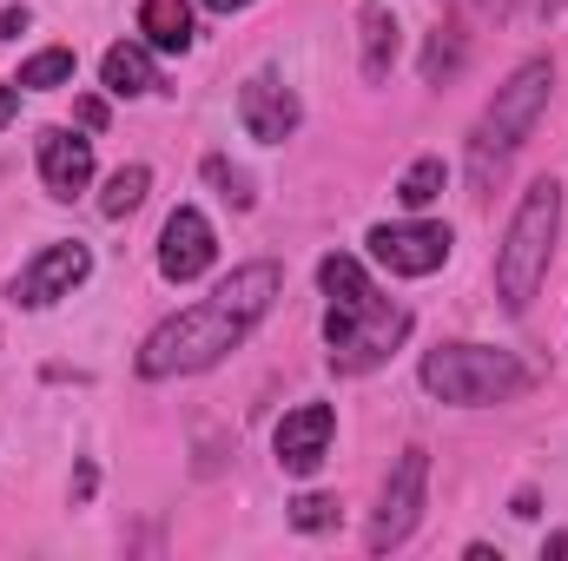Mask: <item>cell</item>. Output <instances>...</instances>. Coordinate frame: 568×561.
I'll use <instances>...</instances> for the list:
<instances>
[{
	"mask_svg": "<svg viewBox=\"0 0 568 561\" xmlns=\"http://www.w3.org/2000/svg\"><path fill=\"white\" fill-rule=\"evenodd\" d=\"M424 390L436 404H509L529 390V370L509 357V350H489V344H436L424 357Z\"/></svg>",
	"mask_w": 568,
	"mask_h": 561,
	"instance_id": "277c9868",
	"label": "cell"
},
{
	"mask_svg": "<svg viewBox=\"0 0 568 561\" xmlns=\"http://www.w3.org/2000/svg\"><path fill=\"white\" fill-rule=\"evenodd\" d=\"M239 120H245V133L258 145H284L297 133L304 106H297V93L284 86L278 73H252V80L239 86Z\"/></svg>",
	"mask_w": 568,
	"mask_h": 561,
	"instance_id": "30bf717a",
	"label": "cell"
},
{
	"mask_svg": "<svg viewBox=\"0 0 568 561\" xmlns=\"http://www.w3.org/2000/svg\"><path fill=\"white\" fill-rule=\"evenodd\" d=\"M27 20H33L27 7H0V40H13V33H27Z\"/></svg>",
	"mask_w": 568,
	"mask_h": 561,
	"instance_id": "cb8c5ba5",
	"label": "cell"
},
{
	"mask_svg": "<svg viewBox=\"0 0 568 561\" xmlns=\"http://www.w3.org/2000/svg\"><path fill=\"white\" fill-rule=\"evenodd\" d=\"M489 7H516V0H489Z\"/></svg>",
	"mask_w": 568,
	"mask_h": 561,
	"instance_id": "f1b7e54d",
	"label": "cell"
},
{
	"mask_svg": "<svg viewBox=\"0 0 568 561\" xmlns=\"http://www.w3.org/2000/svg\"><path fill=\"white\" fill-rule=\"evenodd\" d=\"M331 436H337V410L331 404H304V410H291L278 422V469L284 476H311L324 456H331Z\"/></svg>",
	"mask_w": 568,
	"mask_h": 561,
	"instance_id": "8fae6325",
	"label": "cell"
},
{
	"mask_svg": "<svg viewBox=\"0 0 568 561\" xmlns=\"http://www.w3.org/2000/svg\"><path fill=\"white\" fill-rule=\"evenodd\" d=\"M542 555H568V536H549V542H542Z\"/></svg>",
	"mask_w": 568,
	"mask_h": 561,
	"instance_id": "4316f807",
	"label": "cell"
},
{
	"mask_svg": "<svg viewBox=\"0 0 568 561\" xmlns=\"http://www.w3.org/2000/svg\"><path fill=\"white\" fill-rule=\"evenodd\" d=\"M87 272H93V252H87L80 238H60V245L33 252V265L13 278V304L47 310L53 297H73V284H87Z\"/></svg>",
	"mask_w": 568,
	"mask_h": 561,
	"instance_id": "ba28073f",
	"label": "cell"
},
{
	"mask_svg": "<svg viewBox=\"0 0 568 561\" xmlns=\"http://www.w3.org/2000/svg\"><path fill=\"white\" fill-rule=\"evenodd\" d=\"M549 93H556V67H549V60H523V67L509 73V86H496V100H489V113H483V126H476V140H469L476 192H489V178H503V165L516 159V145L529 140V126L542 120Z\"/></svg>",
	"mask_w": 568,
	"mask_h": 561,
	"instance_id": "3957f363",
	"label": "cell"
},
{
	"mask_svg": "<svg viewBox=\"0 0 568 561\" xmlns=\"http://www.w3.org/2000/svg\"><path fill=\"white\" fill-rule=\"evenodd\" d=\"M410 337V310L390 304V297H371V304H351V310H324V344H331V370L337 377H364L377 370L397 344Z\"/></svg>",
	"mask_w": 568,
	"mask_h": 561,
	"instance_id": "5b68a950",
	"label": "cell"
},
{
	"mask_svg": "<svg viewBox=\"0 0 568 561\" xmlns=\"http://www.w3.org/2000/svg\"><path fill=\"white\" fill-rule=\"evenodd\" d=\"M456 60H463V40H456V27H443V33L429 40V53H424V80H443V73H456Z\"/></svg>",
	"mask_w": 568,
	"mask_h": 561,
	"instance_id": "7402d4cb",
	"label": "cell"
},
{
	"mask_svg": "<svg viewBox=\"0 0 568 561\" xmlns=\"http://www.w3.org/2000/svg\"><path fill=\"white\" fill-rule=\"evenodd\" d=\"M100 80H106V93H120V100H140V93H152V86H159V73H152V47H140V40L106 47Z\"/></svg>",
	"mask_w": 568,
	"mask_h": 561,
	"instance_id": "4fadbf2b",
	"label": "cell"
},
{
	"mask_svg": "<svg viewBox=\"0 0 568 561\" xmlns=\"http://www.w3.org/2000/svg\"><path fill=\"white\" fill-rule=\"evenodd\" d=\"M40 185L53 192V198H80L87 185H93V140H80V133H40Z\"/></svg>",
	"mask_w": 568,
	"mask_h": 561,
	"instance_id": "7c38bea8",
	"label": "cell"
},
{
	"mask_svg": "<svg viewBox=\"0 0 568 561\" xmlns=\"http://www.w3.org/2000/svg\"><path fill=\"white\" fill-rule=\"evenodd\" d=\"M212 13H239V7H252V0H205Z\"/></svg>",
	"mask_w": 568,
	"mask_h": 561,
	"instance_id": "484cf974",
	"label": "cell"
},
{
	"mask_svg": "<svg viewBox=\"0 0 568 561\" xmlns=\"http://www.w3.org/2000/svg\"><path fill=\"white\" fill-rule=\"evenodd\" d=\"M13 113H20V86H0V126H7Z\"/></svg>",
	"mask_w": 568,
	"mask_h": 561,
	"instance_id": "d4e9b609",
	"label": "cell"
},
{
	"mask_svg": "<svg viewBox=\"0 0 568 561\" xmlns=\"http://www.w3.org/2000/svg\"><path fill=\"white\" fill-rule=\"evenodd\" d=\"M331 522H337V502H331V496H297V502H291V529L324 536Z\"/></svg>",
	"mask_w": 568,
	"mask_h": 561,
	"instance_id": "44dd1931",
	"label": "cell"
},
{
	"mask_svg": "<svg viewBox=\"0 0 568 561\" xmlns=\"http://www.w3.org/2000/svg\"><path fill=\"white\" fill-rule=\"evenodd\" d=\"M212 258H219V238H212L205 212H199V205H179V212L165 218V232H159V272L172 284H192V278L212 272Z\"/></svg>",
	"mask_w": 568,
	"mask_h": 561,
	"instance_id": "9c48e42d",
	"label": "cell"
},
{
	"mask_svg": "<svg viewBox=\"0 0 568 561\" xmlns=\"http://www.w3.org/2000/svg\"><path fill=\"white\" fill-rule=\"evenodd\" d=\"M317 284H324V297H331L337 310H351V304H371V297H377V284L364 278V265H357V258H344V252H331V258L317 265Z\"/></svg>",
	"mask_w": 568,
	"mask_h": 561,
	"instance_id": "2e32d148",
	"label": "cell"
},
{
	"mask_svg": "<svg viewBox=\"0 0 568 561\" xmlns=\"http://www.w3.org/2000/svg\"><path fill=\"white\" fill-rule=\"evenodd\" d=\"M145 185H152V172H145V165H120V172L106 178V192H100V212H106V218L140 212V205H145Z\"/></svg>",
	"mask_w": 568,
	"mask_h": 561,
	"instance_id": "ac0fdd59",
	"label": "cell"
},
{
	"mask_svg": "<svg viewBox=\"0 0 568 561\" xmlns=\"http://www.w3.org/2000/svg\"><path fill=\"white\" fill-rule=\"evenodd\" d=\"M140 33H145V47H159V53H185L192 47V0H145Z\"/></svg>",
	"mask_w": 568,
	"mask_h": 561,
	"instance_id": "9a60e30c",
	"label": "cell"
},
{
	"mask_svg": "<svg viewBox=\"0 0 568 561\" xmlns=\"http://www.w3.org/2000/svg\"><path fill=\"white\" fill-rule=\"evenodd\" d=\"M357 33H364V80H371V86H377V80H390L397 47H404V40H397L404 27L390 20V7H364V13H357Z\"/></svg>",
	"mask_w": 568,
	"mask_h": 561,
	"instance_id": "5bb4252c",
	"label": "cell"
},
{
	"mask_svg": "<svg viewBox=\"0 0 568 561\" xmlns=\"http://www.w3.org/2000/svg\"><path fill=\"white\" fill-rule=\"evenodd\" d=\"M542 7H549V13H562V7H568V0H542Z\"/></svg>",
	"mask_w": 568,
	"mask_h": 561,
	"instance_id": "83f0119b",
	"label": "cell"
},
{
	"mask_svg": "<svg viewBox=\"0 0 568 561\" xmlns=\"http://www.w3.org/2000/svg\"><path fill=\"white\" fill-rule=\"evenodd\" d=\"M397 198H404V205H410V212H424V205H436V198H443V159H417V165H410V172H404V178H397Z\"/></svg>",
	"mask_w": 568,
	"mask_h": 561,
	"instance_id": "d6986e66",
	"label": "cell"
},
{
	"mask_svg": "<svg viewBox=\"0 0 568 561\" xmlns=\"http://www.w3.org/2000/svg\"><path fill=\"white\" fill-rule=\"evenodd\" d=\"M449 225H429V218H410V225H377L371 232V258L390 265L397 278H429L449 265Z\"/></svg>",
	"mask_w": 568,
	"mask_h": 561,
	"instance_id": "52a82bcc",
	"label": "cell"
},
{
	"mask_svg": "<svg viewBox=\"0 0 568 561\" xmlns=\"http://www.w3.org/2000/svg\"><path fill=\"white\" fill-rule=\"evenodd\" d=\"M73 113H80V126H87V133H100V126H106V100H80Z\"/></svg>",
	"mask_w": 568,
	"mask_h": 561,
	"instance_id": "603a6c76",
	"label": "cell"
},
{
	"mask_svg": "<svg viewBox=\"0 0 568 561\" xmlns=\"http://www.w3.org/2000/svg\"><path fill=\"white\" fill-rule=\"evenodd\" d=\"M424 489H429V449H404L384 496H377V516H371V555H390L410 542L417 516H424Z\"/></svg>",
	"mask_w": 568,
	"mask_h": 561,
	"instance_id": "8992f818",
	"label": "cell"
},
{
	"mask_svg": "<svg viewBox=\"0 0 568 561\" xmlns=\"http://www.w3.org/2000/svg\"><path fill=\"white\" fill-rule=\"evenodd\" d=\"M245 330H252V317H239V310H225L219 297H205V304H192V310L165 317V324L140 344V377H145V384H165V377L212 370L225 350H239V344H245Z\"/></svg>",
	"mask_w": 568,
	"mask_h": 561,
	"instance_id": "7a4b0ae2",
	"label": "cell"
},
{
	"mask_svg": "<svg viewBox=\"0 0 568 561\" xmlns=\"http://www.w3.org/2000/svg\"><path fill=\"white\" fill-rule=\"evenodd\" d=\"M13 86H27V93H53V86H73V47H47V53L20 60V80H13Z\"/></svg>",
	"mask_w": 568,
	"mask_h": 561,
	"instance_id": "e0dca14e",
	"label": "cell"
},
{
	"mask_svg": "<svg viewBox=\"0 0 568 561\" xmlns=\"http://www.w3.org/2000/svg\"><path fill=\"white\" fill-rule=\"evenodd\" d=\"M205 178H212V185H219V192H225V198H232V205H239V212H245V205H252V198H258V192H252V178H245V172H239V165H232V159H219V152H212V159H205Z\"/></svg>",
	"mask_w": 568,
	"mask_h": 561,
	"instance_id": "ffe728a7",
	"label": "cell"
},
{
	"mask_svg": "<svg viewBox=\"0 0 568 561\" xmlns=\"http://www.w3.org/2000/svg\"><path fill=\"white\" fill-rule=\"evenodd\" d=\"M556 225H562V185H556V178H536V185L523 192V205H516L503 245H496V297H503L509 317H523L529 297H536V284L549 278Z\"/></svg>",
	"mask_w": 568,
	"mask_h": 561,
	"instance_id": "6da1fadb",
	"label": "cell"
}]
</instances>
